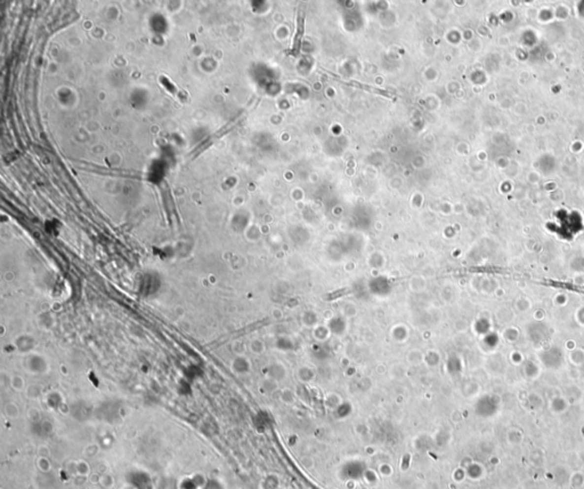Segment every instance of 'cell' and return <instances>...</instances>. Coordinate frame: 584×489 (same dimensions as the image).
I'll return each instance as SVG.
<instances>
[{
  "label": "cell",
  "instance_id": "cell-2",
  "mask_svg": "<svg viewBox=\"0 0 584 489\" xmlns=\"http://www.w3.org/2000/svg\"><path fill=\"white\" fill-rule=\"evenodd\" d=\"M341 473L344 474L345 479H352L357 480L363 477L365 473V466L363 465L362 462H348L344 467L341 469Z\"/></svg>",
  "mask_w": 584,
  "mask_h": 489
},
{
  "label": "cell",
  "instance_id": "cell-3",
  "mask_svg": "<svg viewBox=\"0 0 584 489\" xmlns=\"http://www.w3.org/2000/svg\"><path fill=\"white\" fill-rule=\"evenodd\" d=\"M344 84L348 85V86H354V87H357L359 89H364V91L373 93V94L386 96V98H392V96H394V94H392V93H390V92L382 91V89H379V88L370 87V86H366V85H364V84H359V82H357V81H349V82L344 81Z\"/></svg>",
  "mask_w": 584,
  "mask_h": 489
},
{
  "label": "cell",
  "instance_id": "cell-1",
  "mask_svg": "<svg viewBox=\"0 0 584 489\" xmlns=\"http://www.w3.org/2000/svg\"><path fill=\"white\" fill-rule=\"evenodd\" d=\"M305 34V15L304 12H299L297 16V29H295V34L293 37V42H292L291 54L293 56H298L300 53L301 48V40Z\"/></svg>",
  "mask_w": 584,
  "mask_h": 489
}]
</instances>
